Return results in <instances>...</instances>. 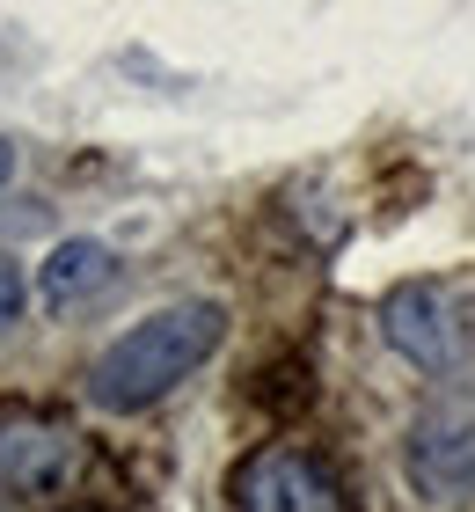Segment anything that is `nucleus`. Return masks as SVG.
<instances>
[{
    "instance_id": "nucleus-3",
    "label": "nucleus",
    "mask_w": 475,
    "mask_h": 512,
    "mask_svg": "<svg viewBox=\"0 0 475 512\" xmlns=\"http://www.w3.org/2000/svg\"><path fill=\"white\" fill-rule=\"evenodd\" d=\"M380 337L395 344L410 366H424V374H446V366L461 359V308L446 286H395L388 300H380Z\"/></svg>"
},
{
    "instance_id": "nucleus-5",
    "label": "nucleus",
    "mask_w": 475,
    "mask_h": 512,
    "mask_svg": "<svg viewBox=\"0 0 475 512\" xmlns=\"http://www.w3.org/2000/svg\"><path fill=\"white\" fill-rule=\"evenodd\" d=\"M110 286H117V249L110 242H59L44 256V271H37L44 308H59V315L95 300V293H110Z\"/></svg>"
},
{
    "instance_id": "nucleus-2",
    "label": "nucleus",
    "mask_w": 475,
    "mask_h": 512,
    "mask_svg": "<svg viewBox=\"0 0 475 512\" xmlns=\"http://www.w3.org/2000/svg\"><path fill=\"white\" fill-rule=\"evenodd\" d=\"M402 469L424 498L454 505V498H475V395L454 388V395H432L417 410L410 439H402Z\"/></svg>"
},
{
    "instance_id": "nucleus-7",
    "label": "nucleus",
    "mask_w": 475,
    "mask_h": 512,
    "mask_svg": "<svg viewBox=\"0 0 475 512\" xmlns=\"http://www.w3.org/2000/svg\"><path fill=\"white\" fill-rule=\"evenodd\" d=\"M8 176H15V147L0 139V183H8Z\"/></svg>"
},
{
    "instance_id": "nucleus-4",
    "label": "nucleus",
    "mask_w": 475,
    "mask_h": 512,
    "mask_svg": "<svg viewBox=\"0 0 475 512\" xmlns=\"http://www.w3.org/2000/svg\"><path fill=\"white\" fill-rule=\"evenodd\" d=\"M74 461V432L59 417H37V410H8L0 417V491L8 498H37L52 491Z\"/></svg>"
},
{
    "instance_id": "nucleus-1",
    "label": "nucleus",
    "mask_w": 475,
    "mask_h": 512,
    "mask_svg": "<svg viewBox=\"0 0 475 512\" xmlns=\"http://www.w3.org/2000/svg\"><path fill=\"white\" fill-rule=\"evenodd\" d=\"M227 337V308L220 300H169V308H154L147 322H132L117 344H103L88 366V403L95 410H147L161 403L169 388H183L198 366L220 352Z\"/></svg>"
},
{
    "instance_id": "nucleus-6",
    "label": "nucleus",
    "mask_w": 475,
    "mask_h": 512,
    "mask_svg": "<svg viewBox=\"0 0 475 512\" xmlns=\"http://www.w3.org/2000/svg\"><path fill=\"white\" fill-rule=\"evenodd\" d=\"M15 315H22V271L8 264V256H0V330H8Z\"/></svg>"
}]
</instances>
